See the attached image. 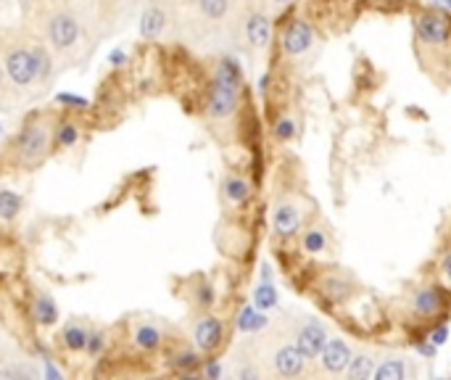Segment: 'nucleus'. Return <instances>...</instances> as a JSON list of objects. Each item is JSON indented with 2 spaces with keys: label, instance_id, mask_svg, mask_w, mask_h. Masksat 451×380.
Listing matches in <instances>:
<instances>
[{
  "label": "nucleus",
  "instance_id": "423d86ee",
  "mask_svg": "<svg viewBox=\"0 0 451 380\" xmlns=\"http://www.w3.org/2000/svg\"><path fill=\"white\" fill-rule=\"evenodd\" d=\"M206 109H209V114H212L214 119H224V116H230V114L238 109V90L214 82L212 90H209Z\"/></svg>",
  "mask_w": 451,
  "mask_h": 380
},
{
  "label": "nucleus",
  "instance_id": "aec40b11",
  "mask_svg": "<svg viewBox=\"0 0 451 380\" xmlns=\"http://www.w3.org/2000/svg\"><path fill=\"white\" fill-rule=\"evenodd\" d=\"M21 209V198L13 190H0V219H13Z\"/></svg>",
  "mask_w": 451,
  "mask_h": 380
},
{
  "label": "nucleus",
  "instance_id": "6ab92c4d",
  "mask_svg": "<svg viewBox=\"0 0 451 380\" xmlns=\"http://www.w3.org/2000/svg\"><path fill=\"white\" fill-rule=\"evenodd\" d=\"M349 378L354 380H364L372 375V357L369 354H359V357H351L349 359Z\"/></svg>",
  "mask_w": 451,
  "mask_h": 380
},
{
  "label": "nucleus",
  "instance_id": "f03ea898",
  "mask_svg": "<svg viewBox=\"0 0 451 380\" xmlns=\"http://www.w3.org/2000/svg\"><path fill=\"white\" fill-rule=\"evenodd\" d=\"M48 151H50V130H48L45 124H40V121L27 124L16 143L18 158L24 164H29V167H35V164H40L45 158Z\"/></svg>",
  "mask_w": 451,
  "mask_h": 380
},
{
  "label": "nucleus",
  "instance_id": "412c9836",
  "mask_svg": "<svg viewBox=\"0 0 451 380\" xmlns=\"http://www.w3.org/2000/svg\"><path fill=\"white\" fill-rule=\"evenodd\" d=\"M404 375H406V367L398 359H386L378 370H375V378L378 380H404Z\"/></svg>",
  "mask_w": 451,
  "mask_h": 380
},
{
  "label": "nucleus",
  "instance_id": "7ed1b4c3",
  "mask_svg": "<svg viewBox=\"0 0 451 380\" xmlns=\"http://www.w3.org/2000/svg\"><path fill=\"white\" fill-rule=\"evenodd\" d=\"M45 35L50 48L55 50H69L80 38V21L74 19L69 11H53L45 21Z\"/></svg>",
  "mask_w": 451,
  "mask_h": 380
},
{
  "label": "nucleus",
  "instance_id": "f8f14e48",
  "mask_svg": "<svg viewBox=\"0 0 451 380\" xmlns=\"http://www.w3.org/2000/svg\"><path fill=\"white\" fill-rule=\"evenodd\" d=\"M298 224H301V217H298V209L290 204L277 206L275 212V232L283 235V238H290L298 232Z\"/></svg>",
  "mask_w": 451,
  "mask_h": 380
},
{
  "label": "nucleus",
  "instance_id": "a211bd4d",
  "mask_svg": "<svg viewBox=\"0 0 451 380\" xmlns=\"http://www.w3.org/2000/svg\"><path fill=\"white\" fill-rule=\"evenodd\" d=\"M198 9L206 19L212 21H219L227 16V11H230V0H198Z\"/></svg>",
  "mask_w": 451,
  "mask_h": 380
},
{
  "label": "nucleus",
  "instance_id": "a878e982",
  "mask_svg": "<svg viewBox=\"0 0 451 380\" xmlns=\"http://www.w3.org/2000/svg\"><path fill=\"white\" fill-rule=\"evenodd\" d=\"M275 135H277V140H290V138H293V121H290V119H280V121H277Z\"/></svg>",
  "mask_w": 451,
  "mask_h": 380
},
{
  "label": "nucleus",
  "instance_id": "f3484780",
  "mask_svg": "<svg viewBox=\"0 0 451 380\" xmlns=\"http://www.w3.org/2000/svg\"><path fill=\"white\" fill-rule=\"evenodd\" d=\"M32 315L40 325H53L55 322V304L50 296H37L32 304Z\"/></svg>",
  "mask_w": 451,
  "mask_h": 380
},
{
  "label": "nucleus",
  "instance_id": "393cba45",
  "mask_svg": "<svg viewBox=\"0 0 451 380\" xmlns=\"http://www.w3.org/2000/svg\"><path fill=\"white\" fill-rule=\"evenodd\" d=\"M304 246L306 251H312V254H317V251H322L325 249V235L322 232H306V238H304Z\"/></svg>",
  "mask_w": 451,
  "mask_h": 380
},
{
  "label": "nucleus",
  "instance_id": "6e6552de",
  "mask_svg": "<svg viewBox=\"0 0 451 380\" xmlns=\"http://www.w3.org/2000/svg\"><path fill=\"white\" fill-rule=\"evenodd\" d=\"M325 341H327V333H325L317 322H309L298 330V335H295V349L304 354L306 359H314L317 354L322 352Z\"/></svg>",
  "mask_w": 451,
  "mask_h": 380
},
{
  "label": "nucleus",
  "instance_id": "bb28decb",
  "mask_svg": "<svg viewBox=\"0 0 451 380\" xmlns=\"http://www.w3.org/2000/svg\"><path fill=\"white\" fill-rule=\"evenodd\" d=\"M327 293H330V298H335V301H341V298H346V293H349V288L343 286V283H330V286H327Z\"/></svg>",
  "mask_w": 451,
  "mask_h": 380
},
{
  "label": "nucleus",
  "instance_id": "0eeeda50",
  "mask_svg": "<svg viewBox=\"0 0 451 380\" xmlns=\"http://www.w3.org/2000/svg\"><path fill=\"white\" fill-rule=\"evenodd\" d=\"M306 364V357L295 346H283V349H277L275 357H272V367H275L277 375H283V378H295V375H301Z\"/></svg>",
  "mask_w": 451,
  "mask_h": 380
},
{
  "label": "nucleus",
  "instance_id": "2eb2a0df",
  "mask_svg": "<svg viewBox=\"0 0 451 380\" xmlns=\"http://www.w3.org/2000/svg\"><path fill=\"white\" fill-rule=\"evenodd\" d=\"M214 82L224 85V87H232V90H240L243 77H240L238 64H235V61H230V58L219 61V66H217V80H214Z\"/></svg>",
  "mask_w": 451,
  "mask_h": 380
},
{
  "label": "nucleus",
  "instance_id": "ddd939ff",
  "mask_svg": "<svg viewBox=\"0 0 451 380\" xmlns=\"http://www.w3.org/2000/svg\"><path fill=\"white\" fill-rule=\"evenodd\" d=\"M166 27V13L158 6H151V9L143 13L140 19V35L146 40H156Z\"/></svg>",
  "mask_w": 451,
  "mask_h": 380
},
{
  "label": "nucleus",
  "instance_id": "f257e3e1",
  "mask_svg": "<svg viewBox=\"0 0 451 380\" xmlns=\"http://www.w3.org/2000/svg\"><path fill=\"white\" fill-rule=\"evenodd\" d=\"M40 61L43 58L37 56L35 50H29L24 45L11 48L6 58H3V66H6V75L11 77V82L18 85V87H29L35 82L37 75H40Z\"/></svg>",
  "mask_w": 451,
  "mask_h": 380
},
{
  "label": "nucleus",
  "instance_id": "cd10ccee",
  "mask_svg": "<svg viewBox=\"0 0 451 380\" xmlns=\"http://www.w3.org/2000/svg\"><path fill=\"white\" fill-rule=\"evenodd\" d=\"M256 304H259V306H269V304H275V293H272L269 288H259V293H256Z\"/></svg>",
  "mask_w": 451,
  "mask_h": 380
},
{
  "label": "nucleus",
  "instance_id": "c85d7f7f",
  "mask_svg": "<svg viewBox=\"0 0 451 380\" xmlns=\"http://www.w3.org/2000/svg\"><path fill=\"white\" fill-rule=\"evenodd\" d=\"M272 3H277V6H286L288 0H272Z\"/></svg>",
  "mask_w": 451,
  "mask_h": 380
},
{
  "label": "nucleus",
  "instance_id": "9b49d317",
  "mask_svg": "<svg viewBox=\"0 0 451 380\" xmlns=\"http://www.w3.org/2000/svg\"><path fill=\"white\" fill-rule=\"evenodd\" d=\"M246 38L254 48H267L269 38H272V21L267 13H251L246 21Z\"/></svg>",
  "mask_w": 451,
  "mask_h": 380
},
{
  "label": "nucleus",
  "instance_id": "20e7f679",
  "mask_svg": "<svg viewBox=\"0 0 451 380\" xmlns=\"http://www.w3.org/2000/svg\"><path fill=\"white\" fill-rule=\"evenodd\" d=\"M417 35L425 45L433 48H446L449 43V19L446 13H438V11H428L417 19Z\"/></svg>",
  "mask_w": 451,
  "mask_h": 380
},
{
  "label": "nucleus",
  "instance_id": "39448f33",
  "mask_svg": "<svg viewBox=\"0 0 451 380\" xmlns=\"http://www.w3.org/2000/svg\"><path fill=\"white\" fill-rule=\"evenodd\" d=\"M314 43V32L309 27V21L304 19H295L290 21V27L286 29V35H283V48H286L288 56H301L306 53Z\"/></svg>",
  "mask_w": 451,
  "mask_h": 380
},
{
  "label": "nucleus",
  "instance_id": "4be33fe9",
  "mask_svg": "<svg viewBox=\"0 0 451 380\" xmlns=\"http://www.w3.org/2000/svg\"><path fill=\"white\" fill-rule=\"evenodd\" d=\"M158 341H161V333H158L153 325H140L135 330V343L140 349H156Z\"/></svg>",
  "mask_w": 451,
  "mask_h": 380
},
{
  "label": "nucleus",
  "instance_id": "b1692460",
  "mask_svg": "<svg viewBox=\"0 0 451 380\" xmlns=\"http://www.w3.org/2000/svg\"><path fill=\"white\" fill-rule=\"evenodd\" d=\"M55 140H58L61 148H72L74 143H77V127L74 124H61L58 132H55Z\"/></svg>",
  "mask_w": 451,
  "mask_h": 380
},
{
  "label": "nucleus",
  "instance_id": "dca6fc26",
  "mask_svg": "<svg viewBox=\"0 0 451 380\" xmlns=\"http://www.w3.org/2000/svg\"><path fill=\"white\" fill-rule=\"evenodd\" d=\"M249 195H251V188L243 177L235 175V177H227V180H224V198H227V201H232V204H243V201H249Z\"/></svg>",
  "mask_w": 451,
  "mask_h": 380
},
{
  "label": "nucleus",
  "instance_id": "5701e85b",
  "mask_svg": "<svg viewBox=\"0 0 451 380\" xmlns=\"http://www.w3.org/2000/svg\"><path fill=\"white\" fill-rule=\"evenodd\" d=\"M64 343L72 352H82L85 346H87V333H85L80 325H69L64 330Z\"/></svg>",
  "mask_w": 451,
  "mask_h": 380
},
{
  "label": "nucleus",
  "instance_id": "9d476101",
  "mask_svg": "<svg viewBox=\"0 0 451 380\" xmlns=\"http://www.w3.org/2000/svg\"><path fill=\"white\" fill-rule=\"evenodd\" d=\"M222 333H224V327L217 317H203L201 322L193 327V341L201 352H214L222 341Z\"/></svg>",
  "mask_w": 451,
  "mask_h": 380
},
{
  "label": "nucleus",
  "instance_id": "4468645a",
  "mask_svg": "<svg viewBox=\"0 0 451 380\" xmlns=\"http://www.w3.org/2000/svg\"><path fill=\"white\" fill-rule=\"evenodd\" d=\"M438 309H441V296H438V291L433 288H425L420 291L415 298V312L420 317H433L438 315Z\"/></svg>",
  "mask_w": 451,
  "mask_h": 380
},
{
  "label": "nucleus",
  "instance_id": "1a4fd4ad",
  "mask_svg": "<svg viewBox=\"0 0 451 380\" xmlns=\"http://www.w3.org/2000/svg\"><path fill=\"white\" fill-rule=\"evenodd\" d=\"M317 357H320V362H322V367L327 372H341L346 370V364L351 359V349L341 338H332V341H325L322 352L317 354Z\"/></svg>",
  "mask_w": 451,
  "mask_h": 380
}]
</instances>
